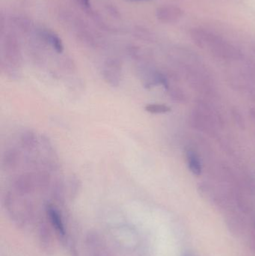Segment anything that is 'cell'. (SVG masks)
<instances>
[{
    "instance_id": "obj_1",
    "label": "cell",
    "mask_w": 255,
    "mask_h": 256,
    "mask_svg": "<svg viewBox=\"0 0 255 256\" xmlns=\"http://www.w3.org/2000/svg\"><path fill=\"white\" fill-rule=\"evenodd\" d=\"M190 36L198 46L208 48L218 56L231 58L238 55V51L232 44L209 30L193 28L190 31Z\"/></svg>"
},
{
    "instance_id": "obj_2",
    "label": "cell",
    "mask_w": 255,
    "mask_h": 256,
    "mask_svg": "<svg viewBox=\"0 0 255 256\" xmlns=\"http://www.w3.org/2000/svg\"><path fill=\"white\" fill-rule=\"evenodd\" d=\"M157 18L162 22L172 24L178 22L182 18L184 10L175 6H166L160 8L157 10Z\"/></svg>"
},
{
    "instance_id": "obj_3",
    "label": "cell",
    "mask_w": 255,
    "mask_h": 256,
    "mask_svg": "<svg viewBox=\"0 0 255 256\" xmlns=\"http://www.w3.org/2000/svg\"><path fill=\"white\" fill-rule=\"evenodd\" d=\"M46 213L49 218V222L52 226L55 231L61 236L65 234V228H64V222L58 210L53 206H49L46 208Z\"/></svg>"
},
{
    "instance_id": "obj_4",
    "label": "cell",
    "mask_w": 255,
    "mask_h": 256,
    "mask_svg": "<svg viewBox=\"0 0 255 256\" xmlns=\"http://www.w3.org/2000/svg\"><path fill=\"white\" fill-rule=\"evenodd\" d=\"M186 156L190 172L195 176H200L202 174V166L197 154L194 150L188 149L186 152Z\"/></svg>"
},
{
    "instance_id": "obj_5",
    "label": "cell",
    "mask_w": 255,
    "mask_h": 256,
    "mask_svg": "<svg viewBox=\"0 0 255 256\" xmlns=\"http://www.w3.org/2000/svg\"><path fill=\"white\" fill-rule=\"evenodd\" d=\"M145 110L152 114H163L171 111L169 106L162 104H149L145 106Z\"/></svg>"
},
{
    "instance_id": "obj_6",
    "label": "cell",
    "mask_w": 255,
    "mask_h": 256,
    "mask_svg": "<svg viewBox=\"0 0 255 256\" xmlns=\"http://www.w3.org/2000/svg\"><path fill=\"white\" fill-rule=\"evenodd\" d=\"M46 38L49 40V43L52 44V46H53L55 51L61 54L63 51V49H64L61 39H60L58 36L54 34H49V33H48V34H46Z\"/></svg>"
},
{
    "instance_id": "obj_7",
    "label": "cell",
    "mask_w": 255,
    "mask_h": 256,
    "mask_svg": "<svg viewBox=\"0 0 255 256\" xmlns=\"http://www.w3.org/2000/svg\"><path fill=\"white\" fill-rule=\"evenodd\" d=\"M79 2L85 6H89V0H79Z\"/></svg>"
}]
</instances>
